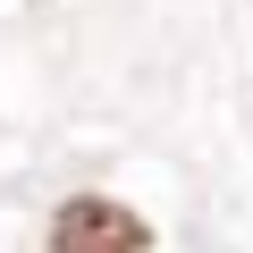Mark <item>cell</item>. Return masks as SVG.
Instances as JSON below:
<instances>
[{"mask_svg":"<svg viewBox=\"0 0 253 253\" xmlns=\"http://www.w3.org/2000/svg\"><path fill=\"white\" fill-rule=\"evenodd\" d=\"M51 253H152V228L110 194H76L51 219Z\"/></svg>","mask_w":253,"mask_h":253,"instance_id":"obj_1","label":"cell"}]
</instances>
